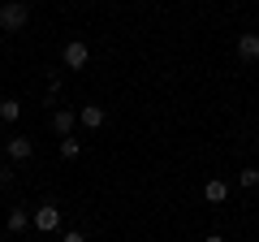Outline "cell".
<instances>
[{
	"mask_svg": "<svg viewBox=\"0 0 259 242\" xmlns=\"http://www.w3.org/2000/svg\"><path fill=\"white\" fill-rule=\"evenodd\" d=\"M30 225H35V229L44 233V238H52V233L61 229V208H56V204H44V208H35V212H30Z\"/></svg>",
	"mask_w": 259,
	"mask_h": 242,
	"instance_id": "7a4b0ae2",
	"label": "cell"
},
{
	"mask_svg": "<svg viewBox=\"0 0 259 242\" xmlns=\"http://www.w3.org/2000/svg\"><path fill=\"white\" fill-rule=\"evenodd\" d=\"M203 199H207V204H216V208H221L225 199H229V182H225V177H212V182L203 186Z\"/></svg>",
	"mask_w": 259,
	"mask_h": 242,
	"instance_id": "ba28073f",
	"label": "cell"
},
{
	"mask_svg": "<svg viewBox=\"0 0 259 242\" xmlns=\"http://www.w3.org/2000/svg\"><path fill=\"white\" fill-rule=\"evenodd\" d=\"M78 121H82L87 130H100L104 121H108V108H104V104H82V108H78Z\"/></svg>",
	"mask_w": 259,
	"mask_h": 242,
	"instance_id": "5b68a950",
	"label": "cell"
},
{
	"mask_svg": "<svg viewBox=\"0 0 259 242\" xmlns=\"http://www.w3.org/2000/svg\"><path fill=\"white\" fill-rule=\"evenodd\" d=\"M0 160H5V143H0Z\"/></svg>",
	"mask_w": 259,
	"mask_h": 242,
	"instance_id": "2e32d148",
	"label": "cell"
},
{
	"mask_svg": "<svg viewBox=\"0 0 259 242\" xmlns=\"http://www.w3.org/2000/svg\"><path fill=\"white\" fill-rule=\"evenodd\" d=\"M61 87H65V78L52 69V74H48V95H61Z\"/></svg>",
	"mask_w": 259,
	"mask_h": 242,
	"instance_id": "4fadbf2b",
	"label": "cell"
},
{
	"mask_svg": "<svg viewBox=\"0 0 259 242\" xmlns=\"http://www.w3.org/2000/svg\"><path fill=\"white\" fill-rule=\"evenodd\" d=\"M238 56L246 61V65H255V61H259V35H255V30L238 35Z\"/></svg>",
	"mask_w": 259,
	"mask_h": 242,
	"instance_id": "52a82bcc",
	"label": "cell"
},
{
	"mask_svg": "<svg viewBox=\"0 0 259 242\" xmlns=\"http://www.w3.org/2000/svg\"><path fill=\"white\" fill-rule=\"evenodd\" d=\"M61 242H87V233H82V229H65Z\"/></svg>",
	"mask_w": 259,
	"mask_h": 242,
	"instance_id": "5bb4252c",
	"label": "cell"
},
{
	"mask_svg": "<svg viewBox=\"0 0 259 242\" xmlns=\"http://www.w3.org/2000/svg\"><path fill=\"white\" fill-rule=\"evenodd\" d=\"M22 117V104L18 100H0V121H18Z\"/></svg>",
	"mask_w": 259,
	"mask_h": 242,
	"instance_id": "8fae6325",
	"label": "cell"
},
{
	"mask_svg": "<svg viewBox=\"0 0 259 242\" xmlns=\"http://www.w3.org/2000/svg\"><path fill=\"white\" fill-rule=\"evenodd\" d=\"M61 61H65V69H87L91 65V48H87L82 39H69V44L61 48Z\"/></svg>",
	"mask_w": 259,
	"mask_h": 242,
	"instance_id": "3957f363",
	"label": "cell"
},
{
	"mask_svg": "<svg viewBox=\"0 0 259 242\" xmlns=\"http://www.w3.org/2000/svg\"><path fill=\"white\" fill-rule=\"evenodd\" d=\"M30 229V212L26 208H9V233H26Z\"/></svg>",
	"mask_w": 259,
	"mask_h": 242,
	"instance_id": "9c48e42d",
	"label": "cell"
},
{
	"mask_svg": "<svg viewBox=\"0 0 259 242\" xmlns=\"http://www.w3.org/2000/svg\"><path fill=\"white\" fill-rule=\"evenodd\" d=\"M30 22V9L22 5V0H5L0 5V30H9V35H18L22 26Z\"/></svg>",
	"mask_w": 259,
	"mask_h": 242,
	"instance_id": "6da1fadb",
	"label": "cell"
},
{
	"mask_svg": "<svg viewBox=\"0 0 259 242\" xmlns=\"http://www.w3.org/2000/svg\"><path fill=\"white\" fill-rule=\"evenodd\" d=\"M5 156H9L13 165H26V160L35 156V143H30L26 134H9V143H5Z\"/></svg>",
	"mask_w": 259,
	"mask_h": 242,
	"instance_id": "277c9868",
	"label": "cell"
},
{
	"mask_svg": "<svg viewBox=\"0 0 259 242\" xmlns=\"http://www.w3.org/2000/svg\"><path fill=\"white\" fill-rule=\"evenodd\" d=\"M238 186H242V190H255V186H259V169H250V165H246V169L238 173Z\"/></svg>",
	"mask_w": 259,
	"mask_h": 242,
	"instance_id": "7c38bea8",
	"label": "cell"
},
{
	"mask_svg": "<svg viewBox=\"0 0 259 242\" xmlns=\"http://www.w3.org/2000/svg\"><path fill=\"white\" fill-rule=\"evenodd\" d=\"M203 242H225V238H221V233H207V238H203Z\"/></svg>",
	"mask_w": 259,
	"mask_h": 242,
	"instance_id": "9a60e30c",
	"label": "cell"
},
{
	"mask_svg": "<svg viewBox=\"0 0 259 242\" xmlns=\"http://www.w3.org/2000/svg\"><path fill=\"white\" fill-rule=\"evenodd\" d=\"M44 242H61V238H44Z\"/></svg>",
	"mask_w": 259,
	"mask_h": 242,
	"instance_id": "e0dca14e",
	"label": "cell"
},
{
	"mask_svg": "<svg viewBox=\"0 0 259 242\" xmlns=\"http://www.w3.org/2000/svg\"><path fill=\"white\" fill-rule=\"evenodd\" d=\"M74 126H78V112H74V108H56V112H52V130L61 134V139H69Z\"/></svg>",
	"mask_w": 259,
	"mask_h": 242,
	"instance_id": "8992f818",
	"label": "cell"
},
{
	"mask_svg": "<svg viewBox=\"0 0 259 242\" xmlns=\"http://www.w3.org/2000/svg\"><path fill=\"white\" fill-rule=\"evenodd\" d=\"M61 156H65V160H78V156H82V143H78L74 134H69V139H61Z\"/></svg>",
	"mask_w": 259,
	"mask_h": 242,
	"instance_id": "30bf717a",
	"label": "cell"
}]
</instances>
